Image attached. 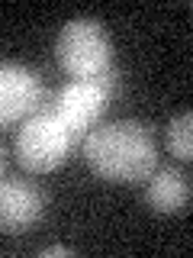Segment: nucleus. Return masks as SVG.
<instances>
[{"instance_id":"obj_1","label":"nucleus","mask_w":193,"mask_h":258,"mask_svg":"<svg viewBox=\"0 0 193 258\" xmlns=\"http://www.w3.org/2000/svg\"><path fill=\"white\" fill-rule=\"evenodd\" d=\"M84 161L110 184H142L158 168V145L139 119H119L84 136Z\"/></svg>"},{"instance_id":"obj_2","label":"nucleus","mask_w":193,"mask_h":258,"mask_svg":"<svg viewBox=\"0 0 193 258\" xmlns=\"http://www.w3.org/2000/svg\"><path fill=\"white\" fill-rule=\"evenodd\" d=\"M55 55H58L61 71H68L74 81H96L110 75V61H113V45H110V32L103 29V23L77 16L68 20L58 32L55 42Z\"/></svg>"},{"instance_id":"obj_3","label":"nucleus","mask_w":193,"mask_h":258,"mask_svg":"<svg viewBox=\"0 0 193 258\" xmlns=\"http://www.w3.org/2000/svg\"><path fill=\"white\" fill-rule=\"evenodd\" d=\"M74 142L77 139L71 136V129L52 110H39L23 119L20 133H16V161L32 174L55 171L58 165H64Z\"/></svg>"},{"instance_id":"obj_4","label":"nucleus","mask_w":193,"mask_h":258,"mask_svg":"<svg viewBox=\"0 0 193 258\" xmlns=\"http://www.w3.org/2000/svg\"><path fill=\"white\" fill-rule=\"evenodd\" d=\"M107 100H110V87L103 84V78L71 81V84H64V87L55 91L52 113L71 129L74 139H80V136L90 133V126L100 119V113L107 110Z\"/></svg>"},{"instance_id":"obj_5","label":"nucleus","mask_w":193,"mask_h":258,"mask_svg":"<svg viewBox=\"0 0 193 258\" xmlns=\"http://www.w3.org/2000/svg\"><path fill=\"white\" fill-rule=\"evenodd\" d=\"M39 110H42V84L36 71L0 61V126L20 123Z\"/></svg>"},{"instance_id":"obj_6","label":"nucleus","mask_w":193,"mask_h":258,"mask_svg":"<svg viewBox=\"0 0 193 258\" xmlns=\"http://www.w3.org/2000/svg\"><path fill=\"white\" fill-rule=\"evenodd\" d=\"M45 200L39 194L36 184L10 177V181H0V229L16 236V232L32 229L42 220Z\"/></svg>"},{"instance_id":"obj_7","label":"nucleus","mask_w":193,"mask_h":258,"mask_svg":"<svg viewBox=\"0 0 193 258\" xmlns=\"http://www.w3.org/2000/svg\"><path fill=\"white\" fill-rule=\"evenodd\" d=\"M190 177L177 168H161L151 171L148 184H145V204L155 213L174 216V213H187L190 210Z\"/></svg>"},{"instance_id":"obj_8","label":"nucleus","mask_w":193,"mask_h":258,"mask_svg":"<svg viewBox=\"0 0 193 258\" xmlns=\"http://www.w3.org/2000/svg\"><path fill=\"white\" fill-rule=\"evenodd\" d=\"M167 149L180 161L193 158V113L190 110L177 113L171 123H167Z\"/></svg>"},{"instance_id":"obj_9","label":"nucleus","mask_w":193,"mask_h":258,"mask_svg":"<svg viewBox=\"0 0 193 258\" xmlns=\"http://www.w3.org/2000/svg\"><path fill=\"white\" fill-rule=\"evenodd\" d=\"M39 255H42V258H52V255H74V248H71V245H45V248H39Z\"/></svg>"},{"instance_id":"obj_10","label":"nucleus","mask_w":193,"mask_h":258,"mask_svg":"<svg viewBox=\"0 0 193 258\" xmlns=\"http://www.w3.org/2000/svg\"><path fill=\"white\" fill-rule=\"evenodd\" d=\"M4 171H7V149L0 145V174H4Z\"/></svg>"}]
</instances>
